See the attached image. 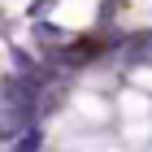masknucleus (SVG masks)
<instances>
[{
  "label": "nucleus",
  "mask_w": 152,
  "mask_h": 152,
  "mask_svg": "<svg viewBox=\"0 0 152 152\" xmlns=\"http://www.w3.org/2000/svg\"><path fill=\"white\" fill-rule=\"evenodd\" d=\"M13 152H39V130H35V126L22 130V135L13 139Z\"/></svg>",
  "instance_id": "obj_1"
}]
</instances>
